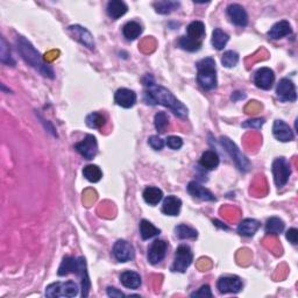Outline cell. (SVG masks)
Returning a JSON list of instances; mask_svg holds the SVG:
<instances>
[{"mask_svg":"<svg viewBox=\"0 0 298 298\" xmlns=\"http://www.w3.org/2000/svg\"><path fill=\"white\" fill-rule=\"evenodd\" d=\"M143 84L146 86V92H144V101L151 105H162L164 107H168L171 112H174L179 118L188 117L187 106L179 101L169 90L158 85L155 83L154 78L151 74H147L143 78Z\"/></svg>","mask_w":298,"mask_h":298,"instance_id":"obj_1","label":"cell"},{"mask_svg":"<svg viewBox=\"0 0 298 298\" xmlns=\"http://www.w3.org/2000/svg\"><path fill=\"white\" fill-rule=\"evenodd\" d=\"M17 48L19 54L21 55V57L25 60L26 63H28L32 68L38 70L45 77L54 78V70L52 66L43 61L41 54L35 49V47L27 39L23 36H18Z\"/></svg>","mask_w":298,"mask_h":298,"instance_id":"obj_2","label":"cell"},{"mask_svg":"<svg viewBox=\"0 0 298 298\" xmlns=\"http://www.w3.org/2000/svg\"><path fill=\"white\" fill-rule=\"evenodd\" d=\"M197 82L204 90L211 91L217 88V69L213 58H203L197 63Z\"/></svg>","mask_w":298,"mask_h":298,"instance_id":"obj_3","label":"cell"},{"mask_svg":"<svg viewBox=\"0 0 298 298\" xmlns=\"http://www.w3.org/2000/svg\"><path fill=\"white\" fill-rule=\"evenodd\" d=\"M78 289L77 283H74L73 281L68 282H55V283L49 284L46 288V296L47 297H74L78 295Z\"/></svg>","mask_w":298,"mask_h":298,"instance_id":"obj_4","label":"cell"},{"mask_svg":"<svg viewBox=\"0 0 298 298\" xmlns=\"http://www.w3.org/2000/svg\"><path fill=\"white\" fill-rule=\"evenodd\" d=\"M220 143H221V146L225 148V151L229 153V155L231 156V158H232V160L234 161L235 164H237V167L239 168V169L244 172L249 171V169H250L249 160L247 159L246 155L242 154L240 149L237 147V144H235L232 140L226 138V136H221Z\"/></svg>","mask_w":298,"mask_h":298,"instance_id":"obj_5","label":"cell"},{"mask_svg":"<svg viewBox=\"0 0 298 298\" xmlns=\"http://www.w3.org/2000/svg\"><path fill=\"white\" fill-rule=\"evenodd\" d=\"M85 273H88V270H86V262L85 258L82 256L78 258H74L72 256H64L57 272L60 276H66L69 274H76L80 277L84 275Z\"/></svg>","mask_w":298,"mask_h":298,"instance_id":"obj_6","label":"cell"},{"mask_svg":"<svg viewBox=\"0 0 298 298\" xmlns=\"http://www.w3.org/2000/svg\"><path fill=\"white\" fill-rule=\"evenodd\" d=\"M194 260V254L189 246L181 245L176 249L174 264L171 266V272L185 273Z\"/></svg>","mask_w":298,"mask_h":298,"instance_id":"obj_7","label":"cell"},{"mask_svg":"<svg viewBox=\"0 0 298 298\" xmlns=\"http://www.w3.org/2000/svg\"><path fill=\"white\" fill-rule=\"evenodd\" d=\"M274 175V182L277 188L284 187L288 183L290 175H291V168L288 161L283 158H278L273 162L272 168Z\"/></svg>","mask_w":298,"mask_h":298,"instance_id":"obj_8","label":"cell"},{"mask_svg":"<svg viewBox=\"0 0 298 298\" xmlns=\"http://www.w3.org/2000/svg\"><path fill=\"white\" fill-rule=\"evenodd\" d=\"M74 149L78 154H81L85 160H92L98 153V143L95 136L89 134L86 135L84 140L74 144Z\"/></svg>","mask_w":298,"mask_h":298,"instance_id":"obj_9","label":"cell"},{"mask_svg":"<svg viewBox=\"0 0 298 298\" xmlns=\"http://www.w3.org/2000/svg\"><path fill=\"white\" fill-rule=\"evenodd\" d=\"M68 30L74 40L82 43V45L90 50L95 49V39H93V35L85 27H82L80 25H72L69 26Z\"/></svg>","mask_w":298,"mask_h":298,"instance_id":"obj_10","label":"cell"},{"mask_svg":"<svg viewBox=\"0 0 298 298\" xmlns=\"http://www.w3.org/2000/svg\"><path fill=\"white\" fill-rule=\"evenodd\" d=\"M112 253L119 262H128L134 260L135 257L134 247L126 240H118L113 246Z\"/></svg>","mask_w":298,"mask_h":298,"instance_id":"obj_11","label":"cell"},{"mask_svg":"<svg viewBox=\"0 0 298 298\" xmlns=\"http://www.w3.org/2000/svg\"><path fill=\"white\" fill-rule=\"evenodd\" d=\"M242 281L238 276H222L217 282L220 293H238L242 290Z\"/></svg>","mask_w":298,"mask_h":298,"instance_id":"obj_12","label":"cell"},{"mask_svg":"<svg viewBox=\"0 0 298 298\" xmlns=\"http://www.w3.org/2000/svg\"><path fill=\"white\" fill-rule=\"evenodd\" d=\"M254 83L258 89L270 90L275 83V73L270 68H260L254 73Z\"/></svg>","mask_w":298,"mask_h":298,"instance_id":"obj_13","label":"cell"},{"mask_svg":"<svg viewBox=\"0 0 298 298\" xmlns=\"http://www.w3.org/2000/svg\"><path fill=\"white\" fill-rule=\"evenodd\" d=\"M276 95L282 101H296L297 93L295 84L288 78H283L277 84Z\"/></svg>","mask_w":298,"mask_h":298,"instance_id":"obj_14","label":"cell"},{"mask_svg":"<svg viewBox=\"0 0 298 298\" xmlns=\"http://www.w3.org/2000/svg\"><path fill=\"white\" fill-rule=\"evenodd\" d=\"M168 249V242L164 240H155L148 249V261L152 265H158L166 257Z\"/></svg>","mask_w":298,"mask_h":298,"instance_id":"obj_15","label":"cell"},{"mask_svg":"<svg viewBox=\"0 0 298 298\" xmlns=\"http://www.w3.org/2000/svg\"><path fill=\"white\" fill-rule=\"evenodd\" d=\"M227 15L234 25L239 27H246L248 25V14L239 4H232L227 7Z\"/></svg>","mask_w":298,"mask_h":298,"instance_id":"obj_16","label":"cell"},{"mask_svg":"<svg viewBox=\"0 0 298 298\" xmlns=\"http://www.w3.org/2000/svg\"><path fill=\"white\" fill-rule=\"evenodd\" d=\"M273 134L281 142H289L295 138L292 129L283 120H276L273 126Z\"/></svg>","mask_w":298,"mask_h":298,"instance_id":"obj_17","label":"cell"},{"mask_svg":"<svg viewBox=\"0 0 298 298\" xmlns=\"http://www.w3.org/2000/svg\"><path fill=\"white\" fill-rule=\"evenodd\" d=\"M115 101L117 105L124 108H131L136 103V95L129 89H119L115 95Z\"/></svg>","mask_w":298,"mask_h":298,"instance_id":"obj_18","label":"cell"},{"mask_svg":"<svg viewBox=\"0 0 298 298\" xmlns=\"http://www.w3.org/2000/svg\"><path fill=\"white\" fill-rule=\"evenodd\" d=\"M188 192L194 198L201 199V201L206 202H215L214 195L210 190H207L206 188H204L201 184L197 182H190L188 185Z\"/></svg>","mask_w":298,"mask_h":298,"instance_id":"obj_19","label":"cell"},{"mask_svg":"<svg viewBox=\"0 0 298 298\" xmlns=\"http://www.w3.org/2000/svg\"><path fill=\"white\" fill-rule=\"evenodd\" d=\"M292 33L291 25H290L289 21L282 20L274 25L270 30L268 32V38L272 39V40H278V39H282L284 36H288Z\"/></svg>","mask_w":298,"mask_h":298,"instance_id":"obj_20","label":"cell"},{"mask_svg":"<svg viewBox=\"0 0 298 298\" xmlns=\"http://www.w3.org/2000/svg\"><path fill=\"white\" fill-rule=\"evenodd\" d=\"M258 229H260V222L255 220V219L247 218L239 224L238 233L242 235V237L250 238L257 232Z\"/></svg>","mask_w":298,"mask_h":298,"instance_id":"obj_21","label":"cell"},{"mask_svg":"<svg viewBox=\"0 0 298 298\" xmlns=\"http://www.w3.org/2000/svg\"><path fill=\"white\" fill-rule=\"evenodd\" d=\"M182 207V201L176 196H168L163 201L162 212L167 215H178Z\"/></svg>","mask_w":298,"mask_h":298,"instance_id":"obj_22","label":"cell"},{"mask_svg":"<svg viewBox=\"0 0 298 298\" xmlns=\"http://www.w3.org/2000/svg\"><path fill=\"white\" fill-rule=\"evenodd\" d=\"M127 10V5L124 2H121V0H111V2H108L106 7L108 17L113 19V20H117V19H119L123 17V15L126 14Z\"/></svg>","mask_w":298,"mask_h":298,"instance_id":"obj_23","label":"cell"},{"mask_svg":"<svg viewBox=\"0 0 298 298\" xmlns=\"http://www.w3.org/2000/svg\"><path fill=\"white\" fill-rule=\"evenodd\" d=\"M120 282L124 287H126L128 289H138L141 285V276L138 273L135 272H124L120 275Z\"/></svg>","mask_w":298,"mask_h":298,"instance_id":"obj_24","label":"cell"},{"mask_svg":"<svg viewBox=\"0 0 298 298\" xmlns=\"http://www.w3.org/2000/svg\"><path fill=\"white\" fill-rule=\"evenodd\" d=\"M199 164L207 170H214L215 168L219 166V156L213 151H206L203 153L201 160H199Z\"/></svg>","mask_w":298,"mask_h":298,"instance_id":"obj_25","label":"cell"},{"mask_svg":"<svg viewBox=\"0 0 298 298\" xmlns=\"http://www.w3.org/2000/svg\"><path fill=\"white\" fill-rule=\"evenodd\" d=\"M162 198H163L162 190L156 187H148L143 191L144 202L152 206L158 205V204L162 201Z\"/></svg>","mask_w":298,"mask_h":298,"instance_id":"obj_26","label":"cell"},{"mask_svg":"<svg viewBox=\"0 0 298 298\" xmlns=\"http://www.w3.org/2000/svg\"><path fill=\"white\" fill-rule=\"evenodd\" d=\"M141 33H142V27H141L140 23L135 22V21L127 22L123 28L124 36L126 38V40H128V41L135 40L136 38L140 36Z\"/></svg>","mask_w":298,"mask_h":298,"instance_id":"obj_27","label":"cell"},{"mask_svg":"<svg viewBox=\"0 0 298 298\" xmlns=\"http://www.w3.org/2000/svg\"><path fill=\"white\" fill-rule=\"evenodd\" d=\"M161 233V231L159 229L153 225L152 222H149L146 219L141 220L140 222V234L141 238L143 240H148V239H152L154 237H158V235Z\"/></svg>","mask_w":298,"mask_h":298,"instance_id":"obj_28","label":"cell"},{"mask_svg":"<svg viewBox=\"0 0 298 298\" xmlns=\"http://www.w3.org/2000/svg\"><path fill=\"white\" fill-rule=\"evenodd\" d=\"M188 36L194 40L201 41L202 38L205 35V25L202 21H192L188 26Z\"/></svg>","mask_w":298,"mask_h":298,"instance_id":"obj_29","label":"cell"},{"mask_svg":"<svg viewBox=\"0 0 298 298\" xmlns=\"http://www.w3.org/2000/svg\"><path fill=\"white\" fill-rule=\"evenodd\" d=\"M284 231V222L282 219L277 217H272L267 220L266 232L268 234L278 235Z\"/></svg>","mask_w":298,"mask_h":298,"instance_id":"obj_30","label":"cell"},{"mask_svg":"<svg viewBox=\"0 0 298 298\" xmlns=\"http://www.w3.org/2000/svg\"><path fill=\"white\" fill-rule=\"evenodd\" d=\"M230 40L229 34H226L220 28H215L212 33V45L217 50H221L225 48L227 42Z\"/></svg>","mask_w":298,"mask_h":298,"instance_id":"obj_31","label":"cell"},{"mask_svg":"<svg viewBox=\"0 0 298 298\" xmlns=\"http://www.w3.org/2000/svg\"><path fill=\"white\" fill-rule=\"evenodd\" d=\"M83 175L84 177L91 183L99 182L101 177H103V172H101L100 168L98 166H95V164H89V166H86L83 169Z\"/></svg>","mask_w":298,"mask_h":298,"instance_id":"obj_32","label":"cell"},{"mask_svg":"<svg viewBox=\"0 0 298 298\" xmlns=\"http://www.w3.org/2000/svg\"><path fill=\"white\" fill-rule=\"evenodd\" d=\"M179 7L178 2H171V0H166V2H156L154 4V9L156 13L159 14H169Z\"/></svg>","mask_w":298,"mask_h":298,"instance_id":"obj_33","label":"cell"},{"mask_svg":"<svg viewBox=\"0 0 298 298\" xmlns=\"http://www.w3.org/2000/svg\"><path fill=\"white\" fill-rule=\"evenodd\" d=\"M85 123L90 128L99 129L104 126L105 123H106V119H105V117L101 115V113L92 112V113H90L88 117H86Z\"/></svg>","mask_w":298,"mask_h":298,"instance_id":"obj_34","label":"cell"},{"mask_svg":"<svg viewBox=\"0 0 298 298\" xmlns=\"http://www.w3.org/2000/svg\"><path fill=\"white\" fill-rule=\"evenodd\" d=\"M179 47H181L182 49L187 50V52H197V50L201 49L202 47V41H197V40H194V39H191L189 36H182L179 39Z\"/></svg>","mask_w":298,"mask_h":298,"instance_id":"obj_35","label":"cell"},{"mask_svg":"<svg viewBox=\"0 0 298 298\" xmlns=\"http://www.w3.org/2000/svg\"><path fill=\"white\" fill-rule=\"evenodd\" d=\"M0 61L2 63L14 66L15 65V61L14 58L12 57L10 47L7 46V43L5 41V39L2 38V47H0Z\"/></svg>","mask_w":298,"mask_h":298,"instance_id":"obj_36","label":"cell"},{"mask_svg":"<svg viewBox=\"0 0 298 298\" xmlns=\"http://www.w3.org/2000/svg\"><path fill=\"white\" fill-rule=\"evenodd\" d=\"M175 234L178 239H196L198 237L197 231L187 225H178L175 229Z\"/></svg>","mask_w":298,"mask_h":298,"instance_id":"obj_37","label":"cell"},{"mask_svg":"<svg viewBox=\"0 0 298 298\" xmlns=\"http://www.w3.org/2000/svg\"><path fill=\"white\" fill-rule=\"evenodd\" d=\"M154 125L159 133H164L167 127L169 126V118L164 112H159L154 118Z\"/></svg>","mask_w":298,"mask_h":298,"instance_id":"obj_38","label":"cell"},{"mask_svg":"<svg viewBox=\"0 0 298 298\" xmlns=\"http://www.w3.org/2000/svg\"><path fill=\"white\" fill-rule=\"evenodd\" d=\"M239 62V55L238 53L233 52V50H229V52L224 53L221 57V63L226 68H233L238 64Z\"/></svg>","mask_w":298,"mask_h":298,"instance_id":"obj_39","label":"cell"},{"mask_svg":"<svg viewBox=\"0 0 298 298\" xmlns=\"http://www.w3.org/2000/svg\"><path fill=\"white\" fill-rule=\"evenodd\" d=\"M167 146L170 149H174V151H178L179 148H182L183 146V140L179 138V136H174L171 135L166 141Z\"/></svg>","mask_w":298,"mask_h":298,"instance_id":"obj_40","label":"cell"},{"mask_svg":"<svg viewBox=\"0 0 298 298\" xmlns=\"http://www.w3.org/2000/svg\"><path fill=\"white\" fill-rule=\"evenodd\" d=\"M191 297H194V298L195 297L196 298H198V297H201V298L209 297V298H211V297H212V292H211V289H210L209 285L205 284V285H202V287L199 288L196 292H192Z\"/></svg>","mask_w":298,"mask_h":298,"instance_id":"obj_41","label":"cell"},{"mask_svg":"<svg viewBox=\"0 0 298 298\" xmlns=\"http://www.w3.org/2000/svg\"><path fill=\"white\" fill-rule=\"evenodd\" d=\"M148 143L149 146H151L153 149H155V151H161L164 147V141L159 138L158 135H153L151 138L148 139Z\"/></svg>","mask_w":298,"mask_h":298,"instance_id":"obj_42","label":"cell"},{"mask_svg":"<svg viewBox=\"0 0 298 298\" xmlns=\"http://www.w3.org/2000/svg\"><path fill=\"white\" fill-rule=\"evenodd\" d=\"M264 124H265L264 119H252V120H247L246 123L242 124V127L260 129L262 126H264Z\"/></svg>","mask_w":298,"mask_h":298,"instance_id":"obj_43","label":"cell"},{"mask_svg":"<svg viewBox=\"0 0 298 298\" xmlns=\"http://www.w3.org/2000/svg\"><path fill=\"white\" fill-rule=\"evenodd\" d=\"M285 237H287L289 242H291L292 245H297V242H298V231L296 229L288 230L287 233H285Z\"/></svg>","mask_w":298,"mask_h":298,"instance_id":"obj_44","label":"cell"},{"mask_svg":"<svg viewBox=\"0 0 298 298\" xmlns=\"http://www.w3.org/2000/svg\"><path fill=\"white\" fill-rule=\"evenodd\" d=\"M107 296L108 297H112V298H121L124 297L125 295L119 290L116 289V288H112V287H108L107 288Z\"/></svg>","mask_w":298,"mask_h":298,"instance_id":"obj_45","label":"cell"}]
</instances>
